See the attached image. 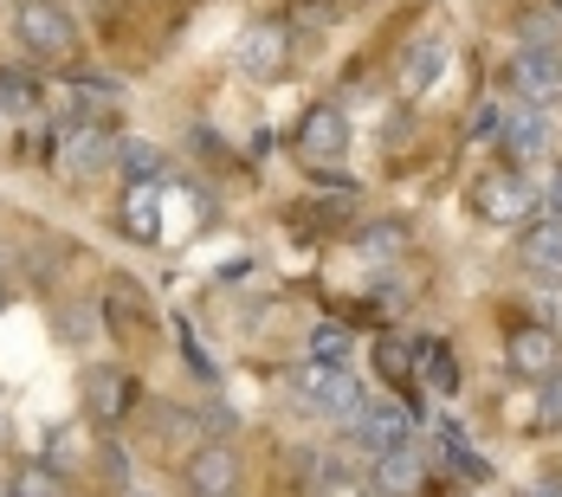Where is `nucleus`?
<instances>
[{
	"label": "nucleus",
	"instance_id": "obj_1",
	"mask_svg": "<svg viewBox=\"0 0 562 497\" xmlns=\"http://www.w3.org/2000/svg\"><path fill=\"white\" fill-rule=\"evenodd\" d=\"M116 143L104 129V116H71L65 129H53V168L65 181H98L104 168H116Z\"/></svg>",
	"mask_w": 562,
	"mask_h": 497
},
{
	"label": "nucleus",
	"instance_id": "obj_2",
	"mask_svg": "<svg viewBox=\"0 0 562 497\" xmlns=\"http://www.w3.org/2000/svg\"><path fill=\"white\" fill-rule=\"evenodd\" d=\"M13 39L33 58H46V65H65L78 53V20H71L65 0H20L13 7Z\"/></svg>",
	"mask_w": 562,
	"mask_h": 497
},
{
	"label": "nucleus",
	"instance_id": "obj_3",
	"mask_svg": "<svg viewBox=\"0 0 562 497\" xmlns=\"http://www.w3.org/2000/svg\"><path fill=\"white\" fill-rule=\"evenodd\" d=\"M537 201H543V188H530L524 168H492V174L472 181V207L492 226H524L537 214Z\"/></svg>",
	"mask_w": 562,
	"mask_h": 497
},
{
	"label": "nucleus",
	"instance_id": "obj_4",
	"mask_svg": "<svg viewBox=\"0 0 562 497\" xmlns=\"http://www.w3.org/2000/svg\"><path fill=\"white\" fill-rule=\"evenodd\" d=\"M291 400L304 407V414H317V420H349L356 407H362V387L349 369H324V362H311L297 382H291Z\"/></svg>",
	"mask_w": 562,
	"mask_h": 497
},
{
	"label": "nucleus",
	"instance_id": "obj_5",
	"mask_svg": "<svg viewBox=\"0 0 562 497\" xmlns=\"http://www.w3.org/2000/svg\"><path fill=\"white\" fill-rule=\"evenodd\" d=\"M349 143H356V129H349V116L337 104H311L297 116V156L311 168H337L349 156Z\"/></svg>",
	"mask_w": 562,
	"mask_h": 497
},
{
	"label": "nucleus",
	"instance_id": "obj_6",
	"mask_svg": "<svg viewBox=\"0 0 562 497\" xmlns=\"http://www.w3.org/2000/svg\"><path fill=\"white\" fill-rule=\"evenodd\" d=\"M505 84H510V98H517V104L550 111V104L562 98V53H510Z\"/></svg>",
	"mask_w": 562,
	"mask_h": 497
},
{
	"label": "nucleus",
	"instance_id": "obj_7",
	"mask_svg": "<svg viewBox=\"0 0 562 497\" xmlns=\"http://www.w3.org/2000/svg\"><path fill=\"white\" fill-rule=\"evenodd\" d=\"M505 362H510L517 382H550L562 369V336L550 324H517L505 342Z\"/></svg>",
	"mask_w": 562,
	"mask_h": 497
},
{
	"label": "nucleus",
	"instance_id": "obj_8",
	"mask_svg": "<svg viewBox=\"0 0 562 497\" xmlns=\"http://www.w3.org/2000/svg\"><path fill=\"white\" fill-rule=\"evenodd\" d=\"M233 65L246 71V78H279L284 65H291V26H279V20H259V26H246L239 33V46H233Z\"/></svg>",
	"mask_w": 562,
	"mask_h": 497
},
{
	"label": "nucleus",
	"instance_id": "obj_9",
	"mask_svg": "<svg viewBox=\"0 0 562 497\" xmlns=\"http://www.w3.org/2000/svg\"><path fill=\"white\" fill-rule=\"evenodd\" d=\"M181 478H188L194 497H239V452L221 445V440H201L194 452H188Z\"/></svg>",
	"mask_w": 562,
	"mask_h": 497
},
{
	"label": "nucleus",
	"instance_id": "obj_10",
	"mask_svg": "<svg viewBox=\"0 0 562 497\" xmlns=\"http://www.w3.org/2000/svg\"><path fill=\"white\" fill-rule=\"evenodd\" d=\"M401 440H414V420H407V407H356L349 414V445L356 452H369V459H382V452H394Z\"/></svg>",
	"mask_w": 562,
	"mask_h": 497
},
{
	"label": "nucleus",
	"instance_id": "obj_11",
	"mask_svg": "<svg viewBox=\"0 0 562 497\" xmlns=\"http://www.w3.org/2000/svg\"><path fill=\"white\" fill-rule=\"evenodd\" d=\"M498 143H505L510 168H530L537 156H550V123H543V111H530V104H510L498 116Z\"/></svg>",
	"mask_w": 562,
	"mask_h": 497
},
{
	"label": "nucleus",
	"instance_id": "obj_12",
	"mask_svg": "<svg viewBox=\"0 0 562 497\" xmlns=\"http://www.w3.org/2000/svg\"><path fill=\"white\" fill-rule=\"evenodd\" d=\"M130 407H136V375H123V369H85V414L91 420L116 427Z\"/></svg>",
	"mask_w": 562,
	"mask_h": 497
},
{
	"label": "nucleus",
	"instance_id": "obj_13",
	"mask_svg": "<svg viewBox=\"0 0 562 497\" xmlns=\"http://www.w3.org/2000/svg\"><path fill=\"white\" fill-rule=\"evenodd\" d=\"M116 221H123V233H130L136 246H156V239H162V181H130Z\"/></svg>",
	"mask_w": 562,
	"mask_h": 497
},
{
	"label": "nucleus",
	"instance_id": "obj_14",
	"mask_svg": "<svg viewBox=\"0 0 562 497\" xmlns=\"http://www.w3.org/2000/svg\"><path fill=\"white\" fill-rule=\"evenodd\" d=\"M420 485H427V452H420L414 440H401L394 452L375 459V492L382 497H414Z\"/></svg>",
	"mask_w": 562,
	"mask_h": 497
},
{
	"label": "nucleus",
	"instance_id": "obj_15",
	"mask_svg": "<svg viewBox=\"0 0 562 497\" xmlns=\"http://www.w3.org/2000/svg\"><path fill=\"white\" fill-rule=\"evenodd\" d=\"M53 330L65 336V349H91V342H104V336H111V317H104V304L71 297V304H58V310H53Z\"/></svg>",
	"mask_w": 562,
	"mask_h": 497
},
{
	"label": "nucleus",
	"instance_id": "obj_16",
	"mask_svg": "<svg viewBox=\"0 0 562 497\" xmlns=\"http://www.w3.org/2000/svg\"><path fill=\"white\" fill-rule=\"evenodd\" d=\"M517 259L530 272L562 278V221H524L517 226Z\"/></svg>",
	"mask_w": 562,
	"mask_h": 497
},
{
	"label": "nucleus",
	"instance_id": "obj_17",
	"mask_svg": "<svg viewBox=\"0 0 562 497\" xmlns=\"http://www.w3.org/2000/svg\"><path fill=\"white\" fill-rule=\"evenodd\" d=\"M349 246H356L362 266H394L407 252V221H362L349 233Z\"/></svg>",
	"mask_w": 562,
	"mask_h": 497
},
{
	"label": "nucleus",
	"instance_id": "obj_18",
	"mask_svg": "<svg viewBox=\"0 0 562 497\" xmlns=\"http://www.w3.org/2000/svg\"><path fill=\"white\" fill-rule=\"evenodd\" d=\"M440 71H447V39H440V33H427V39L407 53V65H401V91H407V98H420V91H434V84H440Z\"/></svg>",
	"mask_w": 562,
	"mask_h": 497
},
{
	"label": "nucleus",
	"instance_id": "obj_19",
	"mask_svg": "<svg viewBox=\"0 0 562 497\" xmlns=\"http://www.w3.org/2000/svg\"><path fill=\"white\" fill-rule=\"evenodd\" d=\"M517 53H562V13L557 7H524L517 13Z\"/></svg>",
	"mask_w": 562,
	"mask_h": 497
},
{
	"label": "nucleus",
	"instance_id": "obj_20",
	"mask_svg": "<svg viewBox=\"0 0 562 497\" xmlns=\"http://www.w3.org/2000/svg\"><path fill=\"white\" fill-rule=\"evenodd\" d=\"M98 304H104V317H123V324H149V317H156V310H149V297H143V284H136V278H123V272L104 278V297H98Z\"/></svg>",
	"mask_w": 562,
	"mask_h": 497
},
{
	"label": "nucleus",
	"instance_id": "obj_21",
	"mask_svg": "<svg viewBox=\"0 0 562 497\" xmlns=\"http://www.w3.org/2000/svg\"><path fill=\"white\" fill-rule=\"evenodd\" d=\"M71 91H78V111H85V116H104V111L123 104V84L104 78V71H78V78H71Z\"/></svg>",
	"mask_w": 562,
	"mask_h": 497
},
{
	"label": "nucleus",
	"instance_id": "obj_22",
	"mask_svg": "<svg viewBox=\"0 0 562 497\" xmlns=\"http://www.w3.org/2000/svg\"><path fill=\"white\" fill-rule=\"evenodd\" d=\"M116 162H123V181H162V149L143 143V136H123L116 143Z\"/></svg>",
	"mask_w": 562,
	"mask_h": 497
},
{
	"label": "nucleus",
	"instance_id": "obj_23",
	"mask_svg": "<svg viewBox=\"0 0 562 497\" xmlns=\"http://www.w3.org/2000/svg\"><path fill=\"white\" fill-rule=\"evenodd\" d=\"M13 497H71V478H65V472H53L46 459H33V465H20Z\"/></svg>",
	"mask_w": 562,
	"mask_h": 497
},
{
	"label": "nucleus",
	"instance_id": "obj_24",
	"mask_svg": "<svg viewBox=\"0 0 562 497\" xmlns=\"http://www.w3.org/2000/svg\"><path fill=\"white\" fill-rule=\"evenodd\" d=\"M349 349H356V336L342 330V324H317L311 330V362H324V369H342Z\"/></svg>",
	"mask_w": 562,
	"mask_h": 497
},
{
	"label": "nucleus",
	"instance_id": "obj_25",
	"mask_svg": "<svg viewBox=\"0 0 562 497\" xmlns=\"http://www.w3.org/2000/svg\"><path fill=\"white\" fill-rule=\"evenodd\" d=\"M440 445H447V459H452V472H459V478H472V485H485V478H492V465L465 445V433H459V427H447V433H440Z\"/></svg>",
	"mask_w": 562,
	"mask_h": 497
},
{
	"label": "nucleus",
	"instance_id": "obj_26",
	"mask_svg": "<svg viewBox=\"0 0 562 497\" xmlns=\"http://www.w3.org/2000/svg\"><path fill=\"white\" fill-rule=\"evenodd\" d=\"M0 111L7 116H26V111H40V91L20 78V71H0Z\"/></svg>",
	"mask_w": 562,
	"mask_h": 497
},
{
	"label": "nucleus",
	"instance_id": "obj_27",
	"mask_svg": "<svg viewBox=\"0 0 562 497\" xmlns=\"http://www.w3.org/2000/svg\"><path fill=\"white\" fill-rule=\"evenodd\" d=\"M175 336H181V355H188V369H194V375H201L207 387H221V369H214V355H207V349L194 342V330H188L181 317H175Z\"/></svg>",
	"mask_w": 562,
	"mask_h": 497
},
{
	"label": "nucleus",
	"instance_id": "obj_28",
	"mask_svg": "<svg viewBox=\"0 0 562 497\" xmlns=\"http://www.w3.org/2000/svg\"><path fill=\"white\" fill-rule=\"evenodd\" d=\"M375 369H382L389 382H407V375H414V342H382V349H375Z\"/></svg>",
	"mask_w": 562,
	"mask_h": 497
},
{
	"label": "nucleus",
	"instance_id": "obj_29",
	"mask_svg": "<svg viewBox=\"0 0 562 497\" xmlns=\"http://www.w3.org/2000/svg\"><path fill=\"white\" fill-rule=\"evenodd\" d=\"M498 104H479V111L465 116V143H498Z\"/></svg>",
	"mask_w": 562,
	"mask_h": 497
},
{
	"label": "nucleus",
	"instance_id": "obj_30",
	"mask_svg": "<svg viewBox=\"0 0 562 497\" xmlns=\"http://www.w3.org/2000/svg\"><path fill=\"white\" fill-rule=\"evenodd\" d=\"M543 427H562V382L550 375V394H543Z\"/></svg>",
	"mask_w": 562,
	"mask_h": 497
},
{
	"label": "nucleus",
	"instance_id": "obj_31",
	"mask_svg": "<svg viewBox=\"0 0 562 497\" xmlns=\"http://www.w3.org/2000/svg\"><path fill=\"white\" fill-rule=\"evenodd\" d=\"M246 156H259V162H266V156H272V129H252V143H246Z\"/></svg>",
	"mask_w": 562,
	"mask_h": 497
},
{
	"label": "nucleus",
	"instance_id": "obj_32",
	"mask_svg": "<svg viewBox=\"0 0 562 497\" xmlns=\"http://www.w3.org/2000/svg\"><path fill=\"white\" fill-rule=\"evenodd\" d=\"M543 201H550V221H562V168H557V181L543 188Z\"/></svg>",
	"mask_w": 562,
	"mask_h": 497
},
{
	"label": "nucleus",
	"instance_id": "obj_33",
	"mask_svg": "<svg viewBox=\"0 0 562 497\" xmlns=\"http://www.w3.org/2000/svg\"><path fill=\"white\" fill-rule=\"evenodd\" d=\"M517 497H562V478H537L530 492H517Z\"/></svg>",
	"mask_w": 562,
	"mask_h": 497
},
{
	"label": "nucleus",
	"instance_id": "obj_34",
	"mask_svg": "<svg viewBox=\"0 0 562 497\" xmlns=\"http://www.w3.org/2000/svg\"><path fill=\"white\" fill-rule=\"evenodd\" d=\"M0 310H7V284H0Z\"/></svg>",
	"mask_w": 562,
	"mask_h": 497
},
{
	"label": "nucleus",
	"instance_id": "obj_35",
	"mask_svg": "<svg viewBox=\"0 0 562 497\" xmlns=\"http://www.w3.org/2000/svg\"><path fill=\"white\" fill-rule=\"evenodd\" d=\"M0 129H7V111H0Z\"/></svg>",
	"mask_w": 562,
	"mask_h": 497
},
{
	"label": "nucleus",
	"instance_id": "obj_36",
	"mask_svg": "<svg viewBox=\"0 0 562 497\" xmlns=\"http://www.w3.org/2000/svg\"><path fill=\"white\" fill-rule=\"evenodd\" d=\"M557 13H562V0H557Z\"/></svg>",
	"mask_w": 562,
	"mask_h": 497
},
{
	"label": "nucleus",
	"instance_id": "obj_37",
	"mask_svg": "<svg viewBox=\"0 0 562 497\" xmlns=\"http://www.w3.org/2000/svg\"><path fill=\"white\" fill-rule=\"evenodd\" d=\"M7 497H13V492H7Z\"/></svg>",
	"mask_w": 562,
	"mask_h": 497
}]
</instances>
